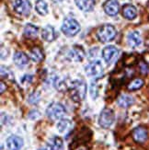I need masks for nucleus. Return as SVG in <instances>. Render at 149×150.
Returning <instances> with one entry per match:
<instances>
[{"label":"nucleus","instance_id":"412c9836","mask_svg":"<svg viewBox=\"0 0 149 150\" xmlns=\"http://www.w3.org/2000/svg\"><path fill=\"white\" fill-rule=\"evenodd\" d=\"M35 9L38 14L41 16H46L49 12L48 5L44 0H37L35 3Z\"/></svg>","mask_w":149,"mask_h":150},{"label":"nucleus","instance_id":"b1692460","mask_svg":"<svg viewBox=\"0 0 149 150\" xmlns=\"http://www.w3.org/2000/svg\"><path fill=\"white\" fill-rule=\"evenodd\" d=\"M143 85H144L143 79H141V78H134V79H133L128 84L127 88L130 91H134V90H137V89L141 88Z\"/></svg>","mask_w":149,"mask_h":150},{"label":"nucleus","instance_id":"a878e982","mask_svg":"<svg viewBox=\"0 0 149 150\" xmlns=\"http://www.w3.org/2000/svg\"><path fill=\"white\" fill-rule=\"evenodd\" d=\"M140 71H141V73L142 74H144V75H146L149 73V67L147 66V64L145 63H140Z\"/></svg>","mask_w":149,"mask_h":150},{"label":"nucleus","instance_id":"ddd939ff","mask_svg":"<svg viewBox=\"0 0 149 150\" xmlns=\"http://www.w3.org/2000/svg\"><path fill=\"white\" fill-rule=\"evenodd\" d=\"M64 149V143L63 140L58 137V136H54L53 138L49 139L47 142L45 150H63Z\"/></svg>","mask_w":149,"mask_h":150},{"label":"nucleus","instance_id":"f03ea898","mask_svg":"<svg viewBox=\"0 0 149 150\" xmlns=\"http://www.w3.org/2000/svg\"><path fill=\"white\" fill-rule=\"evenodd\" d=\"M116 33H117V31L112 25L104 24L97 30V37H98L100 42L106 43L112 41L116 36Z\"/></svg>","mask_w":149,"mask_h":150},{"label":"nucleus","instance_id":"0eeeda50","mask_svg":"<svg viewBox=\"0 0 149 150\" xmlns=\"http://www.w3.org/2000/svg\"><path fill=\"white\" fill-rule=\"evenodd\" d=\"M13 8L18 14L23 17H28L30 14L31 4L30 0H16Z\"/></svg>","mask_w":149,"mask_h":150},{"label":"nucleus","instance_id":"393cba45","mask_svg":"<svg viewBox=\"0 0 149 150\" xmlns=\"http://www.w3.org/2000/svg\"><path fill=\"white\" fill-rule=\"evenodd\" d=\"M40 99H41V95L39 92H33L31 93L30 96H29V99H28V101L29 103L30 104H37L39 101H40Z\"/></svg>","mask_w":149,"mask_h":150},{"label":"nucleus","instance_id":"423d86ee","mask_svg":"<svg viewBox=\"0 0 149 150\" xmlns=\"http://www.w3.org/2000/svg\"><path fill=\"white\" fill-rule=\"evenodd\" d=\"M85 73L89 77H98L103 73V67L100 61H93L87 64L85 67Z\"/></svg>","mask_w":149,"mask_h":150},{"label":"nucleus","instance_id":"39448f33","mask_svg":"<svg viewBox=\"0 0 149 150\" xmlns=\"http://www.w3.org/2000/svg\"><path fill=\"white\" fill-rule=\"evenodd\" d=\"M114 120H115V114L113 110L112 109L105 108L100 112L99 118V123L102 128H109L113 123Z\"/></svg>","mask_w":149,"mask_h":150},{"label":"nucleus","instance_id":"9d476101","mask_svg":"<svg viewBox=\"0 0 149 150\" xmlns=\"http://www.w3.org/2000/svg\"><path fill=\"white\" fill-rule=\"evenodd\" d=\"M103 9L109 16H116L119 13L120 5L117 0H107L103 5Z\"/></svg>","mask_w":149,"mask_h":150},{"label":"nucleus","instance_id":"f257e3e1","mask_svg":"<svg viewBox=\"0 0 149 150\" xmlns=\"http://www.w3.org/2000/svg\"><path fill=\"white\" fill-rule=\"evenodd\" d=\"M70 97L74 101L78 102L85 99L87 93V84L83 80L76 79L71 81L68 85Z\"/></svg>","mask_w":149,"mask_h":150},{"label":"nucleus","instance_id":"aec40b11","mask_svg":"<svg viewBox=\"0 0 149 150\" xmlns=\"http://www.w3.org/2000/svg\"><path fill=\"white\" fill-rule=\"evenodd\" d=\"M38 33H39V29H38V27H36L35 25L29 23L25 26L24 30H23V34L26 38L34 39L37 37Z\"/></svg>","mask_w":149,"mask_h":150},{"label":"nucleus","instance_id":"4be33fe9","mask_svg":"<svg viewBox=\"0 0 149 150\" xmlns=\"http://www.w3.org/2000/svg\"><path fill=\"white\" fill-rule=\"evenodd\" d=\"M56 127H57L58 131H59V133H62V134L66 133L71 128H72V122L67 120V119L60 120L59 122L56 125Z\"/></svg>","mask_w":149,"mask_h":150},{"label":"nucleus","instance_id":"5701e85b","mask_svg":"<svg viewBox=\"0 0 149 150\" xmlns=\"http://www.w3.org/2000/svg\"><path fill=\"white\" fill-rule=\"evenodd\" d=\"M30 57L31 58V60H33L36 63H39L43 60L44 58V54H43V52L41 48L39 47H34L30 51Z\"/></svg>","mask_w":149,"mask_h":150},{"label":"nucleus","instance_id":"20e7f679","mask_svg":"<svg viewBox=\"0 0 149 150\" xmlns=\"http://www.w3.org/2000/svg\"><path fill=\"white\" fill-rule=\"evenodd\" d=\"M66 110L63 104L59 102H53L48 106L46 110V115L51 120H60L66 115Z\"/></svg>","mask_w":149,"mask_h":150},{"label":"nucleus","instance_id":"f8f14e48","mask_svg":"<svg viewBox=\"0 0 149 150\" xmlns=\"http://www.w3.org/2000/svg\"><path fill=\"white\" fill-rule=\"evenodd\" d=\"M121 14L126 19H129V21H132V19H134L137 16V9L134 6L127 4L122 6L121 9Z\"/></svg>","mask_w":149,"mask_h":150},{"label":"nucleus","instance_id":"2eb2a0df","mask_svg":"<svg viewBox=\"0 0 149 150\" xmlns=\"http://www.w3.org/2000/svg\"><path fill=\"white\" fill-rule=\"evenodd\" d=\"M75 3L77 8L84 12L91 11L95 6V0H75Z\"/></svg>","mask_w":149,"mask_h":150},{"label":"nucleus","instance_id":"9b49d317","mask_svg":"<svg viewBox=\"0 0 149 150\" xmlns=\"http://www.w3.org/2000/svg\"><path fill=\"white\" fill-rule=\"evenodd\" d=\"M6 146L9 150H20L23 146V140L17 135H11L6 139Z\"/></svg>","mask_w":149,"mask_h":150},{"label":"nucleus","instance_id":"4468645a","mask_svg":"<svg viewBox=\"0 0 149 150\" xmlns=\"http://www.w3.org/2000/svg\"><path fill=\"white\" fill-rule=\"evenodd\" d=\"M127 42L132 48H136L142 43V38L138 31H132L127 36Z\"/></svg>","mask_w":149,"mask_h":150},{"label":"nucleus","instance_id":"7ed1b4c3","mask_svg":"<svg viewBox=\"0 0 149 150\" xmlns=\"http://www.w3.org/2000/svg\"><path fill=\"white\" fill-rule=\"evenodd\" d=\"M80 24L73 18H66L62 24V31L67 37H74L80 31Z\"/></svg>","mask_w":149,"mask_h":150},{"label":"nucleus","instance_id":"bb28decb","mask_svg":"<svg viewBox=\"0 0 149 150\" xmlns=\"http://www.w3.org/2000/svg\"><path fill=\"white\" fill-rule=\"evenodd\" d=\"M0 85H1V89H0V93L3 94L4 91L6 89V84H4L3 81H1V83H0Z\"/></svg>","mask_w":149,"mask_h":150},{"label":"nucleus","instance_id":"f3484780","mask_svg":"<svg viewBox=\"0 0 149 150\" xmlns=\"http://www.w3.org/2000/svg\"><path fill=\"white\" fill-rule=\"evenodd\" d=\"M13 60H14V63L16 64V66L18 67H25L26 64H28L29 63V57L25 53L21 51H18L14 54V56H13Z\"/></svg>","mask_w":149,"mask_h":150},{"label":"nucleus","instance_id":"a211bd4d","mask_svg":"<svg viewBox=\"0 0 149 150\" xmlns=\"http://www.w3.org/2000/svg\"><path fill=\"white\" fill-rule=\"evenodd\" d=\"M55 30L54 29V27H52L51 25H47L46 27H44L42 30V38L44 41L46 42H53L55 40Z\"/></svg>","mask_w":149,"mask_h":150},{"label":"nucleus","instance_id":"6ab92c4d","mask_svg":"<svg viewBox=\"0 0 149 150\" xmlns=\"http://www.w3.org/2000/svg\"><path fill=\"white\" fill-rule=\"evenodd\" d=\"M133 103H134V99L130 95L122 94L117 99V104L120 107L124 109L132 106Z\"/></svg>","mask_w":149,"mask_h":150},{"label":"nucleus","instance_id":"1a4fd4ad","mask_svg":"<svg viewBox=\"0 0 149 150\" xmlns=\"http://www.w3.org/2000/svg\"><path fill=\"white\" fill-rule=\"evenodd\" d=\"M85 54H86L85 51L83 50L81 46L75 45V46L68 52L67 58L70 61H73V62H81L84 59V57H85Z\"/></svg>","mask_w":149,"mask_h":150},{"label":"nucleus","instance_id":"cd10ccee","mask_svg":"<svg viewBox=\"0 0 149 150\" xmlns=\"http://www.w3.org/2000/svg\"><path fill=\"white\" fill-rule=\"evenodd\" d=\"M148 6H149V1H148Z\"/></svg>","mask_w":149,"mask_h":150},{"label":"nucleus","instance_id":"6e6552de","mask_svg":"<svg viewBox=\"0 0 149 150\" xmlns=\"http://www.w3.org/2000/svg\"><path fill=\"white\" fill-rule=\"evenodd\" d=\"M102 57L107 64H112L119 55V50L113 45H109L102 50Z\"/></svg>","mask_w":149,"mask_h":150},{"label":"nucleus","instance_id":"dca6fc26","mask_svg":"<svg viewBox=\"0 0 149 150\" xmlns=\"http://www.w3.org/2000/svg\"><path fill=\"white\" fill-rule=\"evenodd\" d=\"M133 137L135 142L137 143H144L147 139V131L146 129L139 126L136 127L133 132Z\"/></svg>","mask_w":149,"mask_h":150}]
</instances>
